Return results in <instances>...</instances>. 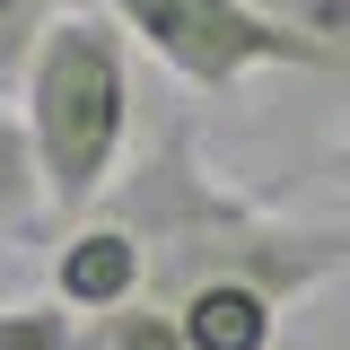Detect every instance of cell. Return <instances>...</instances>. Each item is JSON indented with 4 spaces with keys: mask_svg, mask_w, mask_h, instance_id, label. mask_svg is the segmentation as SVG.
Masks as SVG:
<instances>
[{
    "mask_svg": "<svg viewBox=\"0 0 350 350\" xmlns=\"http://www.w3.org/2000/svg\"><path fill=\"white\" fill-rule=\"evenodd\" d=\"M96 211L123 219L149 245V298L158 306H184L211 280H245L280 306H306L350 271V228H306V219H280L271 202L237 193L202 158L193 114H167L158 140L114 175V193Z\"/></svg>",
    "mask_w": 350,
    "mask_h": 350,
    "instance_id": "cell-1",
    "label": "cell"
},
{
    "mask_svg": "<svg viewBox=\"0 0 350 350\" xmlns=\"http://www.w3.org/2000/svg\"><path fill=\"white\" fill-rule=\"evenodd\" d=\"M18 123L44 175V211L88 219L131 158V36L88 0L44 36L36 70L18 88Z\"/></svg>",
    "mask_w": 350,
    "mask_h": 350,
    "instance_id": "cell-2",
    "label": "cell"
},
{
    "mask_svg": "<svg viewBox=\"0 0 350 350\" xmlns=\"http://www.w3.org/2000/svg\"><path fill=\"white\" fill-rule=\"evenodd\" d=\"M175 88L193 96H237L262 70H315L333 79V62L306 36H289L262 0H96Z\"/></svg>",
    "mask_w": 350,
    "mask_h": 350,
    "instance_id": "cell-3",
    "label": "cell"
},
{
    "mask_svg": "<svg viewBox=\"0 0 350 350\" xmlns=\"http://www.w3.org/2000/svg\"><path fill=\"white\" fill-rule=\"evenodd\" d=\"M53 298L70 306V315H123L131 298H149V245L131 237L123 219L88 211L62 245H53Z\"/></svg>",
    "mask_w": 350,
    "mask_h": 350,
    "instance_id": "cell-4",
    "label": "cell"
},
{
    "mask_svg": "<svg viewBox=\"0 0 350 350\" xmlns=\"http://www.w3.org/2000/svg\"><path fill=\"white\" fill-rule=\"evenodd\" d=\"M175 315H184V342L193 350H271L289 306L262 298V289H245V280H211V289H193Z\"/></svg>",
    "mask_w": 350,
    "mask_h": 350,
    "instance_id": "cell-5",
    "label": "cell"
},
{
    "mask_svg": "<svg viewBox=\"0 0 350 350\" xmlns=\"http://www.w3.org/2000/svg\"><path fill=\"white\" fill-rule=\"evenodd\" d=\"M79 9H88V0H0V96L27 88L44 36H53L62 18H79Z\"/></svg>",
    "mask_w": 350,
    "mask_h": 350,
    "instance_id": "cell-6",
    "label": "cell"
},
{
    "mask_svg": "<svg viewBox=\"0 0 350 350\" xmlns=\"http://www.w3.org/2000/svg\"><path fill=\"white\" fill-rule=\"evenodd\" d=\"M88 350H193L184 342V315L158 298H131L123 315H96L88 324Z\"/></svg>",
    "mask_w": 350,
    "mask_h": 350,
    "instance_id": "cell-7",
    "label": "cell"
},
{
    "mask_svg": "<svg viewBox=\"0 0 350 350\" xmlns=\"http://www.w3.org/2000/svg\"><path fill=\"white\" fill-rule=\"evenodd\" d=\"M44 211V175H36V149H27V123L0 105V228H27Z\"/></svg>",
    "mask_w": 350,
    "mask_h": 350,
    "instance_id": "cell-8",
    "label": "cell"
},
{
    "mask_svg": "<svg viewBox=\"0 0 350 350\" xmlns=\"http://www.w3.org/2000/svg\"><path fill=\"white\" fill-rule=\"evenodd\" d=\"M289 36H306L324 62H333V79L350 88V0H262Z\"/></svg>",
    "mask_w": 350,
    "mask_h": 350,
    "instance_id": "cell-9",
    "label": "cell"
},
{
    "mask_svg": "<svg viewBox=\"0 0 350 350\" xmlns=\"http://www.w3.org/2000/svg\"><path fill=\"white\" fill-rule=\"evenodd\" d=\"M0 350H88V333L62 298H18L0 306Z\"/></svg>",
    "mask_w": 350,
    "mask_h": 350,
    "instance_id": "cell-10",
    "label": "cell"
},
{
    "mask_svg": "<svg viewBox=\"0 0 350 350\" xmlns=\"http://www.w3.org/2000/svg\"><path fill=\"white\" fill-rule=\"evenodd\" d=\"M333 184H342V193H350V131H342V140H333Z\"/></svg>",
    "mask_w": 350,
    "mask_h": 350,
    "instance_id": "cell-11",
    "label": "cell"
},
{
    "mask_svg": "<svg viewBox=\"0 0 350 350\" xmlns=\"http://www.w3.org/2000/svg\"><path fill=\"white\" fill-rule=\"evenodd\" d=\"M0 237H9V228H0Z\"/></svg>",
    "mask_w": 350,
    "mask_h": 350,
    "instance_id": "cell-12",
    "label": "cell"
}]
</instances>
